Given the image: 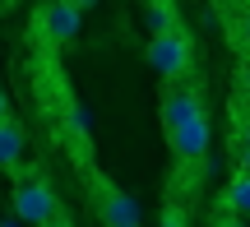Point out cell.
<instances>
[{"instance_id": "6da1fadb", "label": "cell", "mask_w": 250, "mask_h": 227, "mask_svg": "<svg viewBox=\"0 0 250 227\" xmlns=\"http://www.w3.org/2000/svg\"><path fill=\"white\" fill-rule=\"evenodd\" d=\"M158 116H162V135H167L171 153H176L181 163H199V158L208 153V144H213V125H208L204 98H199L195 88L171 83V88L162 93Z\"/></svg>"}, {"instance_id": "7a4b0ae2", "label": "cell", "mask_w": 250, "mask_h": 227, "mask_svg": "<svg viewBox=\"0 0 250 227\" xmlns=\"http://www.w3.org/2000/svg\"><path fill=\"white\" fill-rule=\"evenodd\" d=\"M9 204H14V218L23 227H46L61 213V200H56V190L46 186V176L37 172H23L14 181V195H9Z\"/></svg>"}, {"instance_id": "3957f363", "label": "cell", "mask_w": 250, "mask_h": 227, "mask_svg": "<svg viewBox=\"0 0 250 227\" xmlns=\"http://www.w3.org/2000/svg\"><path fill=\"white\" fill-rule=\"evenodd\" d=\"M144 61L158 79H186L190 61H195V46H190L186 28H167V33H148L144 46Z\"/></svg>"}, {"instance_id": "277c9868", "label": "cell", "mask_w": 250, "mask_h": 227, "mask_svg": "<svg viewBox=\"0 0 250 227\" xmlns=\"http://www.w3.org/2000/svg\"><path fill=\"white\" fill-rule=\"evenodd\" d=\"M88 190H93V209H98L102 227H144V209L134 195H125L121 186H111L102 172H88Z\"/></svg>"}, {"instance_id": "5b68a950", "label": "cell", "mask_w": 250, "mask_h": 227, "mask_svg": "<svg viewBox=\"0 0 250 227\" xmlns=\"http://www.w3.org/2000/svg\"><path fill=\"white\" fill-rule=\"evenodd\" d=\"M79 28H83V9L74 5V0H51V5H42V9H37V19H33V37L42 46L74 42Z\"/></svg>"}, {"instance_id": "8992f818", "label": "cell", "mask_w": 250, "mask_h": 227, "mask_svg": "<svg viewBox=\"0 0 250 227\" xmlns=\"http://www.w3.org/2000/svg\"><path fill=\"white\" fill-rule=\"evenodd\" d=\"M19 163H23V130L5 116L0 121V167L5 172H19Z\"/></svg>"}, {"instance_id": "52a82bcc", "label": "cell", "mask_w": 250, "mask_h": 227, "mask_svg": "<svg viewBox=\"0 0 250 227\" xmlns=\"http://www.w3.org/2000/svg\"><path fill=\"white\" fill-rule=\"evenodd\" d=\"M223 209H232V213H241V218H250V172H241V167H236V172L227 176Z\"/></svg>"}, {"instance_id": "ba28073f", "label": "cell", "mask_w": 250, "mask_h": 227, "mask_svg": "<svg viewBox=\"0 0 250 227\" xmlns=\"http://www.w3.org/2000/svg\"><path fill=\"white\" fill-rule=\"evenodd\" d=\"M144 19H148V33H167V28H181V23H176V9H171V0H148Z\"/></svg>"}, {"instance_id": "9c48e42d", "label": "cell", "mask_w": 250, "mask_h": 227, "mask_svg": "<svg viewBox=\"0 0 250 227\" xmlns=\"http://www.w3.org/2000/svg\"><path fill=\"white\" fill-rule=\"evenodd\" d=\"M232 153H236V167H241V172H250V116L241 121V130L232 135Z\"/></svg>"}, {"instance_id": "30bf717a", "label": "cell", "mask_w": 250, "mask_h": 227, "mask_svg": "<svg viewBox=\"0 0 250 227\" xmlns=\"http://www.w3.org/2000/svg\"><path fill=\"white\" fill-rule=\"evenodd\" d=\"M213 227H250V223L241 218V213H232V209H218L213 213Z\"/></svg>"}, {"instance_id": "8fae6325", "label": "cell", "mask_w": 250, "mask_h": 227, "mask_svg": "<svg viewBox=\"0 0 250 227\" xmlns=\"http://www.w3.org/2000/svg\"><path fill=\"white\" fill-rule=\"evenodd\" d=\"M162 227H186V209L181 204H167L162 209Z\"/></svg>"}, {"instance_id": "7c38bea8", "label": "cell", "mask_w": 250, "mask_h": 227, "mask_svg": "<svg viewBox=\"0 0 250 227\" xmlns=\"http://www.w3.org/2000/svg\"><path fill=\"white\" fill-rule=\"evenodd\" d=\"M236 46H246V51H250V9L236 19Z\"/></svg>"}, {"instance_id": "4fadbf2b", "label": "cell", "mask_w": 250, "mask_h": 227, "mask_svg": "<svg viewBox=\"0 0 250 227\" xmlns=\"http://www.w3.org/2000/svg\"><path fill=\"white\" fill-rule=\"evenodd\" d=\"M241 88H246V98H250V56H246V65H241Z\"/></svg>"}, {"instance_id": "5bb4252c", "label": "cell", "mask_w": 250, "mask_h": 227, "mask_svg": "<svg viewBox=\"0 0 250 227\" xmlns=\"http://www.w3.org/2000/svg\"><path fill=\"white\" fill-rule=\"evenodd\" d=\"M9 116V98H5V88H0V121Z\"/></svg>"}, {"instance_id": "9a60e30c", "label": "cell", "mask_w": 250, "mask_h": 227, "mask_svg": "<svg viewBox=\"0 0 250 227\" xmlns=\"http://www.w3.org/2000/svg\"><path fill=\"white\" fill-rule=\"evenodd\" d=\"M46 227H70V218H65V213H56V218L46 223Z\"/></svg>"}, {"instance_id": "2e32d148", "label": "cell", "mask_w": 250, "mask_h": 227, "mask_svg": "<svg viewBox=\"0 0 250 227\" xmlns=\"http://www.w3.org/2000/svg\"><path fill=\"white\" fill-rule=\"evenodd\" d=\"M0 227H23V223H19V218H0Z\"/></svg>"}, {"instance_id": "e0dca14e", "label": "cell", "mask_w": 250, "mask_h": 227, "mask_svg": "<svg viewBox=\"0 0 250 227\" xmlns=\"http://www.w3.org/2000/svg\"><path fill=\"white\" fill-rule=\"evenodd\" d=\"M74 5H79V9H83V5H98V0H74Z\"/></svg>"}]
</instances>
